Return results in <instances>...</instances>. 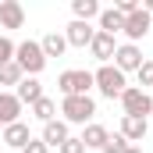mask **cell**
Here are the masks:
<instances>
[{
    "instance_id": "cell-13",
    "label": "cell",
    "mask_w": 153,
    "mask_h": 153,
    "mask_svg": "<svg viewBox=\"0 0 153 153\" xmlns=\"http://www.w3.org/2000/svg\"><path fill=\"white\" fill-rule=\"evenodd\" d=\"M14 96H18V103H22V107H25V103L32 107L36 100H43V85H39V78H22V82H18V89H14Z\"/></svg>"
},
{
    "instance_id": "cell-27",
    "label": "cell",
    "mask_w": 153,
    "mask_h": 153,
    "mask_svg": "<svg viewBox=\"0 0 153 153\" xmlns=\"http://www.w3.org/2000/svg\"><path fill=\"white\" fill-rule=\"evenodd\" d=\"M125 153H143V150H139V146H132V143H128V146H125Z\"/></svg>"
},
{
    "instance_id": "cell-3",
    "label": "cell",
    "mask_w": 153,
    "mask_h": 153,
    "mask_svg": "<svg viewBox=\"0 0 153 153\" xmlns=\"http://www.w3.org/2000/svg\"><path fill=\"white\" fill-rule=\"evenodd\" d=\"M61 114H64V125L68 121L71 125H85L96 114V103H93V96H64L61 100Z\"/></svg>"
},
{
    "instance_id": "cell-4",
    "label": "cell",
    "mask_w": 153,
    "mask_h": 153,
    "mask_svg": "<svg viewBox=\"0 0 153 153\" xmlns=\"http://www.w3.org/2000/svg\"><path fill=\"white\" fill-rule=\"evenodd\" d=\"M121 107H125V117H146L153 111V100L146 89H139V85H128L125 93H121Z\"/></svg>"
},
{
    "instance_id": "cell-16",
    "label": "cell",
    "mask_w": 153,
    "mask_h": 153,
    "mask_svg": "<svg viewBox=\"0 0 153 153\" xmlns=\"http://www.w3.org/2000/svg\"><path fill=\"white\" fill-rule=\"evenodd\" d=\"M39 46H43V53H46V61H50V57H61V53L68 50V39L61 36V32H46V36L39 39Z\"/></svg>"
},
{
    "instance_id": "cell-26",
    "label": "cell",
    "mask_w": 153,
    "mask_h": 153,
    "mask_svg": "<svg viewBox=\"0 0 153 153\" xmlns=\"http://www.w3.org/2000/svg\"><path fill=\"white\" fill-rule=\"evenodd\" d=\"M22 153H50V146H46L43 139H29V143H25V150H22Z\"/></svg>"
},
{
    "instance_id": "cell-23",
    "label": "cell",
    "mask_w": 153,
    "mask_h": 153,
    "mask_svg": "<svg viewBox=\"0 0 153 153\" xmlns=\"http://www.w3.org/2000/svg\"><path fill=\"white\" fill-rule=\"evenodd\" d=\"M11 61H14V43H11L7 36H0V68L11 64Z\"/></svg>"
},
{
    "instance_id": "cell-29",
    "label": "cell",
    "mask_w": 153,
    "mask_h": 153,
    "mask_svg": "<svg viewBox=\"0 0 153 153\" xmlns=\"http://www.w3.org/2000/svg\"><path fill=\"white\" fill-rule=\"evenodd\" d=\"M150 114H153V111H150Z\"/></svg>"
},
{
    "instance_id": "cell-9",
    "label": "cell",
    "mask_w": 153,
    "mask_h": 153,
    "mask_svg": "<svg viewBox=\"0 0 153 153\" xmlns=\"http://www.w3.org/2000/svg\"><path fill=\"white\" fill-rule=\"evenodd\" d=\"M146 132H150V121H146V117H121V135H125L132 146L143 143Z\"/></svg>"
},
{
    "instance_id": "cell-7",
    "label": "cell",
    "mask_w": 153,
    "mask_h": 153,
    "mask_svg": "<svg viewBox=\"0 0 153 153\" xmlns=\"http://www.w3.org/2000/svg\"><path fill=\"white\" fill-rule=\"evenodd\" d=\"M121 32L128 36V43H139L146 32H153V18L143 11V7H139L135 14H128V18H125V29H121Z\"/></svg>"
},
{
    "instance_id": "cell-20",
    "label": "cell",
    "mask_w": 153,
    "mask_h": 153,
    "mask_svg": "<svg viewBox=\"0 0 153 153\" xmlns=\"http://www.w3.org/2000/svg\"><path fill=\"white\" fill-rule=\"evenodd\" d=\"M53 111H57V103H53L50 96H43V100L32 103V117H39L43 125H46V121H53Z\"/></svg>"
},
{
    "instance_id": "cell-11",
    "label": "cell",
    "mask_w": 153,
    "mask_h": 153,
    "mask_svg": "<svg viewBox=\"0 0 153 153\" xmlns=\"http://www.w3.org/2000/svg\"><path fill=\"white\" fill-rule=\"evenodd\" d=\"M93 36H96V29H93L89 22H71V25H68V32H64L68 46H89Z\"/></svg>"
},
{
    "instance_id": "cell-2",
    "label": "cell",
    "mask_w": 153,
    "mask_h": 153,
    "mask_svg": "<svg viewBox=\"0 0 153 153\" xmlns=\"http://www.w3.org/2000/svg\"><path fill=\"white\" fill-rule=\"evenodd\" d=\"M93 85L107 96V100H121V93L128 89V82H125V75L117 71L114 64H103L100 71H93Z\"/></svg>"
},
{
    "instance_id": "cell-12",
    "label": "cell",
    "mask_w": 153,
    "mask_h": 153,
    "mask_svg": "<svg viewBox=\"0 0 153 153\" xmlns=\"http://www.w3.org/2000/svg\"><path fill=\"white\" fill-rule=\"evenodd\" d=\"M89 50H93V57H96V61H103V64H107V61L114 57L117 43H114V36H107V32H100V29H96V36H93V43H89Z\"/></svg>"
},
{
    "instance_id": "cell-1",
    "label": "cell",
    "mask_w": 153,
    "mask_h": 153,
    "mask_svg": "<svg viewBox=\"0 0 153 153\" xmlns=\"http://www.w3.org/2000/svg\"><path fill=\"white\" fill-rule=\"evenodd\" d=\"M14 64H18L29 78H36L39 71L46 68V53H43V46H39L36 39H25V43L14 46Z\"/></svg>"
},
{
    "instance_id": "cell-6",
    "label": "cell",
    "mask_w": 153,
    "mask_h": 153,
    "mask_svg": "<svg viewBox=\"0 0 153 153\" xmlns=\"http://www.w3.org/2000/svg\"><path fill=\"white\" fill-rule=\"evenodd\" d=\"M146 57H143V50L135 46V43H121L114 50V68L125 75V71H139V64H143Z\"/></svg>"
},
{
    "instance_id": "cell-28",
    "label": "cell",
    "mask_w": 153,
    "mask_h": 153,
    "mask_svg": "<svg viewBox=\"0 0 153 153\" xmlns=\"http://www.w3.org/2000/svg\"><path fill=\"white\" fill-rule=\"evenodd\" d=\"M0 132H4V125H0Z\"/></svg>"
},
{
    "instance_id": "cell-8",
    "label": "cell",
    "mask_w": 153,
    "mask_h": 153,
    "mask_svg": "<svg viewBox=\"0 0 153 153\" xmlns=\"http://www.w3.org/2000/svg\"><path fill=\"white\" fill-rule=\"evenodd\" d=\"M0 25L4 29H22L25 25V7L18 0H0Z\"/></svg>"
},
{
    "instance_id": "cell-24",
    "label": "cell",
    "mask_w": 153,
    "mask_h": 153,
    "mask_svg": "<svg viewBox=\"0 0 153 153\" xmlns=\"http://www.w3.org/2000/svg\"><path fill=\"white\" fill-rule=\"evenodd\" d=\"M139 85H143V89H146V85H153V61H150V57L139 64Z\"/></svg>"
},
{
    "instance_id": "cell-18",
    "label": "cell",
    "mask_w": 153,
    "mask_h": 153,
    "mask_svg": "<svg viewBox=\"0 0 153 153\" xmlns=\"http://www.w3.org/2000/svg\"><path fill=\"white\" fill-rule=\"evenodd\" d=\"M121 29H125V18L117 14L114 7H103V11H100V32L114 36V32H121Z\"/></svg>"
},
{
    "instance_id": "cell-15",
    "label": "cell",
    "mask_w": 153,
    "mask_h": 153,
    "mask_svg": "<svg viewBox=\"0 0 153 153\" xmlns=\"http://www.w3.org/2000/svg\"><path fill=\"white\" fill-rule=\"evenodd\" d=\"M64 139H68V125H64V121H57V117H53V121H46V125H43V143H46V146H57V150H61V146H64Z\"/></svg>"
},
{
    "instance_id": "cell-17",
    "label": "cell",
    "mask_w": 153,
    "mask_h": 153,
    "mask_svg": "<svg viewBox=\"0 0 153 153\" xmlns=\"http://www.w3.org/2000/svg\"><path fill=\"white\" fill-rule=\"evenodd\" d=\"M78 139H82V146H96V150H103V143H107V128L96 125V121H89L85 132H82Z\"/></svg>"
},
{
    "instance_id": "cell-25",
    "label": "cell",
    "mask_w": 153,
    "mask_h": 153,
    "mask_svg": "<svg viewBox=\"0 0 153 153\" xmlns=\"http://www.w3.org/2000/svg\"><path fill=\"white\" fill-rule=\"evenodd\" d=\"M61 153H85V146H82V139L68 135V139H64V146H61Z\"/></svg>"
},
{
    "instance_id": "cell-21",
    "label": "cell",
    "mask_w": 153,
    "mask_h": 153,
    "mask_svg": "<svg viewBox=\"0 0 153 153\" xmlns=\"http://www.w3.org/2000/svg\"><path fill=\"white\" fill-rule=\"evenodd\" d=\"M22 78H25V71H22V68H18V64H14V61H11V64H4V68H0V85H18V82H22Z\"/></svg>"
},
{
    "instance_id": "cell-14",
    "label": "cell",
    "mask_w": 153,
    "mask_h": 153,
    "mask_svg": "<svg viewBox=\"0 0 153 153\" xmlns=\"http://www.w3.org/2000/svg\"><path fill=\"white\" fill-rule=\"evenodd\" d=\"M22 114V103H18V96L14 93H0V125L7 128V125H14Z\"/></svg>"
},
{
    "instance_id": "cell-10",
    "label": "cell",
    "mask_w": 153,
    "mask_h": 153,
    "mask_svg": "<svg viewBox=\"0 0 153 153\" xmlns=\"http://www.w3.org/2000/svg\"><path fill=\"white\" fill-rule=\"evenodd\" d=\"M29 139H32V132H29V125H22V121L7 125V128L0 132V143H7V146H14V150H25Z\"/></svg>"
},
{
    "instance_id": "cell-19",
    "label": "cell",
    "mask_w": 153,
    "mask_h": 153,
    "mask_svg": "<svg viewBox=\"0 0 153 153\" xmlns=\"http://www.w3.org/2000/svg\"><path fill=\"white\" fill-rule=\"evenodd\" d=\"M71 11H75V22H89V18H100V4L96 0H71Z\"/></svg>"
},
{
    "instance_id": "cell-5",
    "label": "cell",
    "mask_w": 153,
    "mask_h": 153,
    "mask_svg": "<svg viewBox=\"0 0 153 153\" xmlns=\"http://www.w3.org/2000/svg\"><path fill=\"white\" fill-rule=\"evenodd\" d=\"M57 89L64 96H89L93 89V71H64L57 78Z\"/></svg>"
},
{
    "instance_id": "cell-22",
    "label": "cell",
    "mask_w": 153,
    "mask_h": 153,
    "mask_svg": "<svg viewBox=\"0 0 153 153\" xmlns=\"http://www.w3.org/2000/svg\"><path fill=\"white\" fill-rule=\"evenodd\" d=\"M125 146H128V139L117 132V135H107V143H103V153H125Z\"/></svg>"
}]
</instances>
